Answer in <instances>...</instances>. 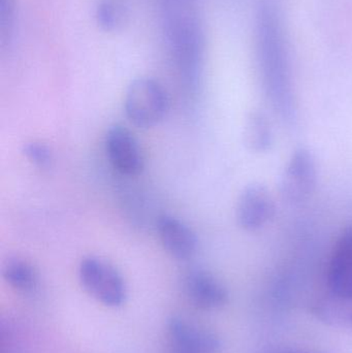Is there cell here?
Wrapping results in <instances>:
<instances>
[{
  "label": "cell",
  "instance_id": "obj_1",
  "mask_svg": "<svg viewBox=\"0 0 352 353\" xmlns=\"http://www.w3.org/2000/svg\"><path fill=\"white\" fill-rule=\"evenodd\" d=\"M169 107L167 91L153 79H136L126 89L124 110L126 117L136 128L148 130L158 125Z\"/></svg>",
  "mask_w": 352,
  "mask_h": 353
},
{
  "label": "cell",
  "instance_id": "obj_2",
  "mask_svg": "<svg viewBox=\"0 0 352 353\" xmlns=\"http://www.w3.org/2000/svg\"><path fill=\"white\" fill-rule=\"evenodd\" d=\"M79 279L83 288L105 306L119 307L125 303V281L118 270L105 259L97 256L83 259L79 265Z\"/></svg>",
  "mask_w": 352,
  "mask_h": 353
},
{
  "label": "cell",
  "instance_id": "obj_3",
  "mask_svg": "<svg viewBox=\"0 0 352 353\" xmlns=\"http://www.w3.org/2000/svg\"><path fill=\"white\" fill-rule=\"evenodd\" d=\"M318 182V168L313 153L300 147L291 153L282 175L279 190L283 201L300 205L311 199Z\"/></svg>",
  "mask_w": 352,
  "mask_h": 353
},
{
  "label": "cell",
  "instance_id": "obj_4",
  "mask_svg": "<svg viewBox=\"0 0 352 353\" xmlns=\"http://www.w3.org/2000/svg\"><path fill=\"white\" fill-rule=\"evenodd\" d=\"M275 214L274 197L265 185L251 183L240 193L236 205V219L245 232L262 230L274 219Z\"/></svg>",
  "mask_w": 352,
  "mask_h": 353
},
{
  "label": "cell",
  "instance_id": "obj_5",
  "mask_svg": "<svg viewBox=\"0 0 352 353\" xmlns=\"http://www.w3.org/2000/svg\"><path fill=\"white\" fill-rule=\"evenodd\" d=\"M105 153L114 169L122 175L138 176L144 171L145 159L134 134L122 125H112L105 139Z\"/></svg>",
  "mask_w": 352,
  "mask_h": 353
},
{
  "label": "cell",
  "instance_id": "obj_6",
  "mask_svg": "<svg viewBox=\"0 0 352 353\" xmlns=\"http://www.w3.org/2000/svg\"><path fill=\"white\" fill-rule=\"evenodd\" d=\"M329 294L352 300V224L341 232L335 242L326 274Z\"/></svg>",
  "mask_w": 352,
  "mask_h": 353
},
{
  "label": "cell",
  "instance_id": "obj_7",
  "mask_svg": "<svg viewBox=\"0 0 352 353\" xmlns=\"http://www.w3.org/2000/svg\"><path fill=\"white\" fill-rule=\"evenodd\" d=\"M167 335L171 350L182 353H218L221 342L210 331L196 327L180 317L167 323Z\"/></svg>",
  "mask_w": 352,
  "mask_h": 353
},
{
  "label": "cell",
  "instance_id": "obj_8",
  "mask_svg": "<svg viewBox=\"0 0 352 353\" xmlns=\"http://www.w3.org/2000/svg\"><path fill=\"white\" fill-rule=\"evenodd\" d=\"M184 288L190 302L203 310H217L229 302L227 288L220 280L204 270H194L188 273Z\"/></svg>",
  "mask_w": 352,
  "mask_h": 353
},
{
  "label": "cell",
  "instance_id": "obj_9",
  "mask_svg": "<svg viewBox=\"0 0 352 353\" xmlns=\"http://www.w3.org/2000/svg\"><path fill=\"white\" fill-rule=\"evenodd\" d=\"M157 232L161 245L178 261L192 259L198 250L196 232L181 220L171 215H163L157 221Z\"/></svg>",
  "mask_w": 352,
  "mask_h": 353
},
{
  "label": "cell",
  "instance_id": "obj_10",
  "mask_svg": "<svg viewBox=\"0 0 352 353\" xmlns=\"http://www.w3.org/2000/svg\"><path fill=\"white\" fill-rule=\"evenodd\" d=\"M244 144L254 153H266L272 148L274 134L270 120L262 112L253 111L244 125Z\"/></svg>",
  "mask_w": 352,
  "mask_h": 353
},
{
  "label": "cell",
  "instance_id": "obj_11",
  "mask_svg": "<svg viewBox=\"0 0 352 353\" xmlns=\"http://www.w3.org/2000/svg\"><path fill=\"white\" fill-rule=\"evenodd\" d=\"M311 310L326 325L352 330V300H341L329 294L328 298L318 301Z\"/></svg>",
  "mask_w": 352,
  "mask_h": 353
},
{
  "label": "cell",
  "instance_id": "obj_12",
  "mask_svg": "<svg viewBox=\"0 0 352 353\" xmlns=\"http://www.w3.org/2000/svg\"><path fill=\"white\" fill-rule=\"evenodd\" d=\"M2 276L8 285L21 292H32L37 288L39 282V277L33 265L19 257H12L4 263Z\"/></svg>",
  "mask_w": 352,
  "mask_h": 353
},
{
  "label": "cell",
  "instance_id": "obj_13",
  "mask_svg": "<svg viewBox=\"0 0 352 353\" xmlns=\"http://www.w3.org/2000/svg\"><path fill=\"white\" fill-rule=\"evenodd\" d=\"M97 24L105 31H113L121 25L123 19L122 6L114 0H101L96 6Z\"/></svg>",
  "mask_w": 352,
  "mask_h": 353
},
{
  "label": "cell",
  "instance_id": "obj_14",
  "mask_svg": "<svg viewBox=\"0 0 352 353\" xmlns=\"http://www.w3.org/2000/svg\"><path fill=\"white\" fill-rule=\"evenodd\" d=\"M16 26V0H0V46L10 45Z\"/></svg>",
  "mask_w": 352,
  "mask_h": 353
},
{
  "label": "cell",
  "instance_id": "obj_15",
  "mask_svg": "<svg viewBox=\"0 0 352 353\" xmlns=\"http://www.w3.org/2000/svg\"><path fill=\"white\" fill-rule=\"evenodd\" d=\"M23 155L39 169H47L53 161V154L47 145L41 142H29L23 146Z\"/></svg>",
  "mask_w": 352,
  "mask_h": 353
},
{
  "label": "cell",
  "instance_id": "obj_16",
  "mask_svg": "<svg viewBox=\"0 0 352 353\" xmlns=\"http://www.w3.org/2000/svg\"><path fill=\"white\" fill-rule=\"evenodd\" d=\"M262 353H329L322 350H306V348L297 347H277L271 348Z\"/></svg>",
  "mask_w": 352,
  "mask_h": 353
},
{
  "label": "cell",
  "instance_id": "obj_17",
  "mask_svg": "<svg viewBox=\"0 0 352 353\" xmlns=\"http://www.w3.org/2000/svg\"><path fill=\"white\" fill-rule=\"evenodd\" d=\"M171 353H182V352H174V350H171Z\"/></svg>",
  "mask_w": 352,
  "mask_h": 353
}]
</instances>
